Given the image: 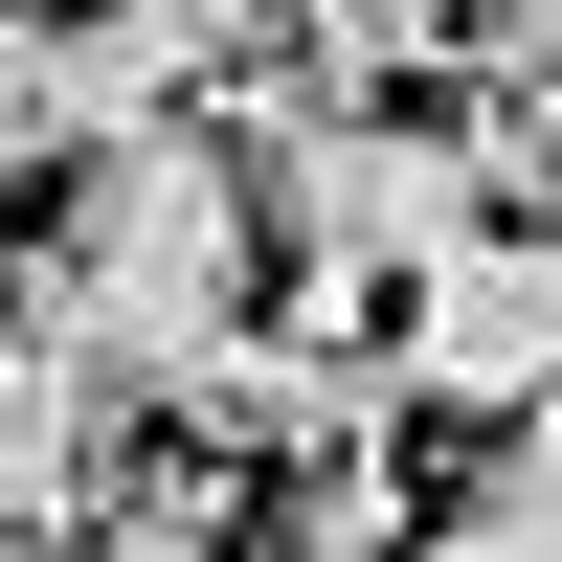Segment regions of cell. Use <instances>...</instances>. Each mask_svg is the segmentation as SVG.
I'll return each instance as SVG.
<instances>
[{"instance_id":"obj_8","label":"cell","mask_w":562,"mask_h":562,"mask_svg":"<svg viewBox=\"0 0 562 562\" xmlns=\"http://www.w3.org/2000/svg\"><path fill=\"white\" fill-rule=\"evenodd\" d=\"M473 180H518V203L562 225V23H495V68H473Z\"/></svg>"},{"instance_id":"obj_3","label":"cell","mask_w":562,"mask_h":562,"mask_svg":"<svg viewBox=\"0 0 562 562\" xmlns=\"http://www.w3.org/2000/svg\"><path fill=\"white\" fill-rule=\"evenodd\" d=\"M383 383L405 405H540L562 383V225H450L428 270H383Z\"/></svg>"},{"instance_id":"obj_5","label":"cell","mask_w":562,"mask_h":562,"mask_svg":"<svg viewBox=\"0 0 562 562\" xmlns=\"http://www.w3.org/2000/svg\"><path fill=\"white\" fill-rule=\"evenodd\" d=\"M113 113H180V90H135L90 23H45V0H0V180H45L68 135H113Z\"/></svg>"},{"instance_id":"obj_11","label":"cell","mask_w":562,"mask_h":562,"mask_svg":"<svg viewBox=\"0 0 562 562\" xmlns=\"http://www.w3.org/2000/svg\"><path fill=\"white\" fill-rule=\"evenodd\" d=\"M495 23H562V0H495Z\"/></svg>"},{"instance_id":"obj_9","label":"cell","mask_w":562,"mask_h":562,"mask_svg":"<svg viewBox=\"0 0 562 562\" xmlns=\"http://www.w3.org/2000/svg\"><path fill=\"white\" fill-rule=\"evenodd\" d=\"M90 45L135 90H225V68H270V0H90Z\"/></svg>"},{"instance_id":"obj_2","label":"cell","mask_w":562,"mask_h":562,"mask_svg":"<svg viewBox=\"0 0 562 562\" xmlns=\"http://www.w3.org/2000/svg\"><path fill=\"white\" fill-rule=\"evenodd\" d=\"M225 90H248V248H270V293H315V315H383V270H428L450 225L495 203L450 113L293 90V68H225Z\"/></svg>"},{"instance_id":"obj_4","label":"cell","mask_w":562,"mask_h":562,"mask_svg":"<svg viewBox=\"0 0 562 562\" xmlns=\"http://www.w3.org/2000/svg\"><path fill=\"white\" fill-rule=\"evenodd\" d=\"M90 473H113V383L90 360H45L23 315H0V562H45L90 518Z\"/></svg>"},{"instance_id":"obj_10","label":"cell","mask_w":562,"mask_h":562,"mask_svg":"<svg viewBox=\"0 0 562 562\" xmlns=\"http://www.w3.org/2000/svg\"><path fill=\"white\" fill-rule=\"evenodd\" d=\"M45 562H225V518H203V495H158V518H68Z\"/></svg>"},{"instance_id":"obj_7","label":"cell","mask_w":562,"mask_h":562,"mask_svg":"<svg viewBox=\"0 0 562 562\" xmlns=\"http://www.w3.org/2000/svg\"><path fill=\"white\" fill-rule=\"evenodd\" d=\"M473 0H270V68L293 90H428Z\"/></svg>"},{"instance_id":"obj_6","label":"cell","mask_w":562,"mask_h":562,"mask_svg":"<svg viewBox=\"0 0 562 562\" xmlns=\"http://www.w3.org/2000/svg\"><path fill=\"white\" fill-rule=\"evenodd\" d=\"M495 428H518V450H495L450 518H405L383 562H562V383H540V405H495Z\"/></svg>"},{"instance_id":"obj_1","label":"cell","mask_w":562,"mask_h":562,"mask_svg":"<svg viewBox=\"0 0 562 562\" xmlns=\"http://www.w3.org/2000/svg\"><path fill=\"white\" fill-rule=\"evenodd\" d=\"M248 135H203V113H113V135H68V225L23 248V338L45 360H90L113 405H180L225 338H248Z\"/></svg>"}]
</instances>
